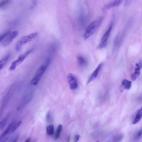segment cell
Wrapping results in <instances>:
<instances>
[{
    "label": "cell",
    "mask_w": 142,
    "mask_h": 142,
    "mask_svg": "<svg viewBox=\"0 0 142 142\" xmlns=\"http://www.w3.org/2000/svg\"><path fill=\"white\" fill-rule=\"evenodd\" d=\"M50 59L47 58L45 60L43 64L37 70L34 77L31 81V83L33 86L36 85L41 80L43 74L45 72L50 63Z\"/></svg>",
    "instance_id": "6da1fadb"
},
{
    "label": "cell",
    "mask_w": 142,
    "mask_h": 142,
    "mask_svg": "<svg viewBox=\"0 0 142 142\" xmlns=\"http://www.w3.org/2000/svg\"><path fill=\"white\" fill-rule=\"evenodd\" d=\"M102 21V19L100 18L93 21L90 24L87 28L83 34V37L85 40L91 36L95 32Z\"/></svg>",
    "instance_id": "7a4b0ae2"
},
{
    "label": "cell",
    "mask_w": 142,
    "mask_h": 142,
    "mask_svg": "<svg viewBox=\"0 0 142 142\" xmlns=\"http://www.w3.org/2000/svg\"><path fill=\"white\" fill-rule=\"evenodd\" d=\"M38 34L37 32H34L26 36L19 39L16 44L15 49L17 51H19L22 46L32 40L34 38L37 37Z\"/></svg>",
    "instance_id": "3957f363"
},
{
    "label": "cell",
    "mask_w": 142,
    "mask_h": 142,
    "mask_svg": "<svg viewBox=\"0 0 142 142\" xmlns=\"http://www.w3.org/2000/svg\"><path fill=\"white\" fill-rule=\"evenodd\" d=\"M33 51V49H30L24 54L20 55L17 60L12 63L9 69V70L13 71L15 70L17 67L24 60L26 57L31 53Z\"/></svg>",
    "instance_id": "277c9868"
},
{
    "label": "cell",
    "mask_w": 142,
    "mask_h": 142,
    "mask_svg": "<svg viewBox=\"0 0 142 142\" xmlns=\"http://www.w3.org/2000/svg\"><path fill=\"white\" fill-rule=\"evenodd\" d=\"M113 26V24L111 23L109 28L102 36L100 40L98 48L100 49L103 48L106 46L108 42V38L111 32Z\"/></svg>",
    "instance_id": "5b68a950"
},
{
    "label": "cell",
    "mask_w": 142,
    "mask_h": 142,
    "mask_svg": "<svg viewBox=\"0 0 142 142\" xmlns=\"http://www.w3.org/2000/svg\"><path fill=\"white\" fill-rule=\"evenodd\" d=\"M18 34L19 32L17 31L10 32L3 40L2 43L3 46L5 47L9 45L12 41L14 39L18 36Z\"/></svg>",
    "instance_id": "8992f818"
},
{
    "label": "cell",
    "mask_w": 142,
    "mask_h": 142,
    "mask_svg": "<svg viewBox=\"0 0 142 142\" xmlns=\"http://www.w3.org/2000/svg\"><path fill=\"white\" fill-rule=\"evenodd\" d=\"M67 79L70 88L72 90L76 89L78 86L76 79L72 73H69L68 75Z\"/></svg>",
    "instance_id": "52a82bcc"
},
{
    "label": "cell",
    "mask_w": 142,
    "mask_h": 142,
    "mask_svg": "<svg viewBox=\"0 0 142 142\" xmlns=\"http://www.w3.org/2000/svg\"><path fill=\"white\" fill-rule=\"evenodd\" d=\"M124 1V0H114L113 2L105 5L103 7L102 10L104 11H105L112 7L119 6Z\"/></svg>",
    "instance_id": "ba28073f"
},
{
    "label": "cell",
    "mask_w": 142,
    "mask_h": 142,
    "mask_svg": "<svg viewBox=\"0 0 142 142\" xmlns=\"http://www.w3.org/2000/svg\"><path fill=\"white\" fill-rule=\"evenodd\" d=\"M102 66V64L101 63L96 68L92 73L89 78L87 82V84H88L91 82L94 81L97 76L98 72L101 69Z\"/></svg>",
    "instance_id": "9c48e42d"
},
{
    "label": "cell",
    "mask_w": 142,
    "mask_h": 142,
    "mask_svg": "<svg viewBox=\"0 0 142 142\" xmlns=\"http://www.w3.org/2000/svg\"><path fill=\"white\" fill-rule=\"evenodd\" d=\"M141 65L137 64L135 68L134 72L131 75V77L133 81H135L140 74V68H141Z\"/></svg>",
    "instance_id": "30bf717a"
},
{
    "label": "cell",
    "mask_w": 142,
    "mask_h": 142,
    "mask_svg": "<svg viewBox=\"0 0 142 142\" xmlns=\"http://www.w3.org/2000/svg\"><path fill=\"white\" fill-rule=\"evenodd\" d=\"M21 121L17 122L14 121L9 126V133H13L22 124Z\"/></svg>",
    "instance_id": "8fae6325"
},
{
    "label": "cell",
    "mask_w": 142,
    "mask_h": 142,
    "mask_svg": "<svg viewBox=\"0 0 142 142\" xmlns=\"http://www.w3.org/2000/svg\"><path fill=\"white\" fill-rule=\"evenodd\" d=\"M10 57V55H7L5 56L2 58L0 60V70L4 68L9 60Z\"/></svg>",
    "instance_id": "7c38bea8"
},
{
    "label": "cell",
    "mask_w": 142,
    "mask_h": 142,
    "mask_svg": "<svg viewBox=\"0 0 142 142\" xmlns=\"http://www.w3.org/2000/svg\"><path fill=\"white\" fill-rule=\"evenodd\" d=\"M132 83L131 81L125 79L122 81V85L124 89L129 90L131 87Z\"/></svg>",
    "instance_id": "4fadbf2b"
},
{
    "label": "cell",
    "mask_w": 142,
    "mask_h": 142,
    "mask_svg": "<svg viewBox=\"0 0 142 142\" xmlns=\"http://www.w3.org/2000/svg\"><path fill=\"white\" fill-rule=\"evenodd\" d=\"M77 60L79 65L81 66H84L87 63V61L86 59L81 56H78L77 58Z\"/></svg>",
    "instance_id": "5bb4252c"
},
{
    "label": "cell",
    "mask_w": 142,
    "mask_h": 142,
    "mask_svg": "<svg viewBox=\"0 0 142 142\" xmlns=\"http://www.w3.org/2000/svg\"><path fill=\"white\" fill-rule=\"evenodd\" d=\"M142 108L140 109L138 111L136 117L133 122V124H137L140 120L142 117Z\"/></svg>",
    "instance_id": "9a60e30c"
},
{
    "label": "cell",
    "mask_w": 142,
    "mask_h": 142,
    "mask_svg": "<svg viewBox=\"0 0 142 142\" xmlns=\"http://www.w3.org/2000/svg\"><path fill=\"white\" fill-rule=\"evenodd\" d=\"M46 131L48 135H52L53 134L54 132V128L53 125H49L46 128Z\"/></svg>",
    "instance_id": "2e32d148"
},
{
    "label": "cell",
    "mask_w": 142,
    "mask_h": 142,
    "mask_svg": "<svg viewBox=\"0 0 142 142\" xmlns=\"http://www.w3.org/2000/svg\"><path fill=\"white\" fill-rule=\"evenodd\" d=\"M62 129V125L61 124L59 125L58 126L56 135H55V139H57L60 137Z\"/></svg>",
    "instance_id": "e0dca14e"
},
{
    "label": "cell",
    "mask_w": 142,
    "mask_h": 142,
    "mask_svg": "<svg viewBox=\"0 0 142 142\" xmlns=\"http://www.w3.org/2000/svg\"><path fill=\"white\" fill-rule=\"evenodd\" d=\"M10 2V0H1L0 1V9L9 4Z\"/></svg>",
    "instance_id": "ac0fdd59"
},
{
    "label": "cell",
    "mask_w": 142,
    "mask_h": 142,
    "mask_svg": "<svg viewBox=\"0 0 142 142\" xmlns=\"http://www.w3.org/2000/svg\"><path fill=\"white\" fill-rule=\"evenodd\" d=\"M9 133V126L5 131L0 136V140H3Z\"/></svg>",
    "instance_id": "d6986e66"
},
{
    "label": "cell",
    "mask_w": 142,
    "mask_h": 142,
    "mask_svg": "<svg viewBox=\"0 0 142 142\" xmlns=\"http://www.w3.org/2000/svg\"><path fill=\"white\" fill-rule=\"evenodd\" d=\"M7 119L8 117H7L0 122V130H2L4 128L7 123Z\"/></svg>",
    "instance_id": "ffe728a7"
},
{
    "label": "cell",
    "mask_w": 142,
    "mask_h": 142,
    "mask_svg": "<svg viewBox=\"0 0 142 142\" xmlns=\"http://www.w3.org/2000/svg\"><path fill=\"white\" fill-rule=\"evenodd\" d=\"M123 137V136L122 134H119L115 136L113 138V140L115 142H119L122 139Z\"/></svg>",
    "instance_id": "44dd1931"
},
{
    "label": "cell",
    "mask_w": 142,
    "mask_h": 142,
    "mask_svg": "<svg viewBox=\"0 0 142 142\" xmlns=\"http://www.w3.org/2000/svg\"><path fill=\"white\" fill-rule=\"evenodd\" d=\"M142 135V130H139L136 133L135 136V138L137 140L139 139L141 137Z\"/></svg>",
    "instance_id": "7402d4cb"
},
{
    "label": "cell",
    "mask_w": 142,
    "mask_h": 142,
    "mask_svg": "<svg viewBox=\"0 0 142 142\" xmlns=\"http://www.w3.org/2000/svg\"><path fill=\"white\" fill-rule=\"evenodd\" d=\"M80 137V136L79 135H77L75 136L74 138V141L76 142L79 139Z\"/></svg>",
    "instance_id": "603a6c76"
},
{
    "label": "cell",
    "mask_w": 142,
    "mask_h": 142,
    "mask_svg": "<svg viewBox=\"0 0 142 142\" xmlns=\"http://www.w3.org/2000/svg\"><path fill=\"white\" fill-rule=\"evenodd\" d=\"M5 37V36L4 34H2L0 35V42L3 40Z\"/></svg>",
    "instance_id": "cb8c5ba5"
},
{
    "label": "cell",
    "mask_w": 142,
    "mask_h": 142,
    "mask_svg": "<svg viewBox=\"0 0 142 142\" xmlns=\"http://www.w3.org/2000/svg\"><path fill=\"white\" fill-rule=\"evenodd\" d=\"M50 116V112L49 111L48 113H47L46 116V120L48 122Z\"/></svg>",
    "instance_id": "d4e9b609"
},
{
    "label": "cell",
    "mask_w": 142,
    "mask_h": 142,
    "mask_svg": "<svg viewBox=\"0 0 142 142\" xmlns=\"http://www.w3.org/2000/svg\"><path fill=\"white\" fill-rule=\"evenodd\" d=\"M30 138H27L26 140V141H25V142H29L30 141Z\"/></svg>",
    "instance_id": "484cf974"
}]
</instances>
